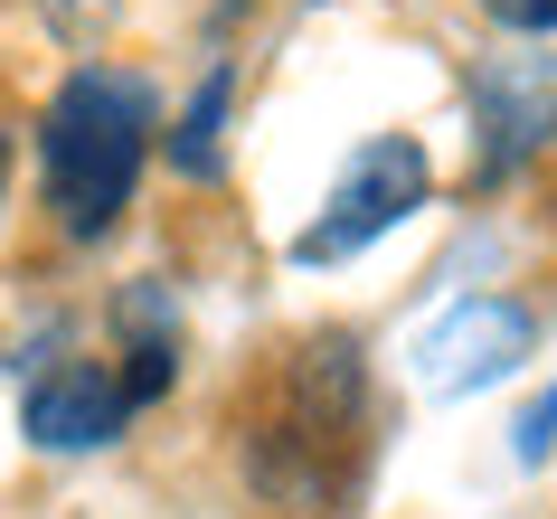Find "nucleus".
<instances>
[{
    "label": "nucleus",
    "mask_w": 557,
    "mask_h": 519,
    "mask_svg": "<svg viewBox=\"0 0 557 519\" xmlns=\"http://www.w3.org/2000/svg\"><path fill=\"white\" fill-rule=\"evenodd\" d=\"M20 425H29L38 454H104V444L133 425V397H123V378H114V369L66 359V369H48V378L29 387Z\"/></svg>",
    "instance_id": "nucleus-5"
},
{
    "label": "nucleus",
    "mask_w": 557,
    "mask_h": 519,
    "mask_svg": "<svg viewBox=\"0 0 557 519\" xmlns=\"http://www.w3.org/2000/svg\"><path fill=\"white\" fill-rule=\"evenodd\" d=\"M548 444H557V378L520 406V425H510V454H520V462H548Z\"/></svg>",
    "instance_id": "nucleus-7"
},
{
    "label": "nucleus",
    "mask_w": 557,
    "mask_h": 519,
    "mask_svg": "<svg viewBox=\"0 0 557 519\" xmlns=\"http://www.w3.org/2000/svg\"><path fill=\"white\" fill-rule=\"evenodd\" d=\"M472 133H482V171H510L529 151L557 143V48H510V58L472 66Z\"/></svg>",
    "instance_id": "nucleus-3"
},
{
    "label": "nucleus",
    "mask_w": 557,
    "mask_h": 519,
    "mask_svg": "<svg viewBox=\"0 0 557 519\" xmlns=\"http://www.w3.org/2000/svg\"><path fill=\"white\" fill-rule=\"evenodd\" d=\"M151 104L143 76H123V66H76L38 123V151H48V208H58V227L86 246L104 236L133 208V180H143V151H151Z\"/></svg>",
    "instance_id": "nucleus-1"
},
{
    "label": "nucleus",
    "mask_w": 557,
    "mask_h": 519,
    "mask_svg": "<svg viewBox=\"0 0 557 519\" xmlns=\"http://www.w3.org/2000/svg\"><path fill=\"white\" fill-rule=\"evenodd\" d=\"M520 349H529V312L500 302V293H472V302H454L416 331V369H425L435 397H472V387L520 369Z\"/></svg>",
    "instance_id": "nucleus-4"
},
{
    "label": "nucleus",
    "mask_w": 557,
    "mask_h": 519,
    "mask_svg": "<svg viewBox=\"0 0 557 519\" xmlns=\"http://www.w3.org/2000/svg\"><path fill=\"white\" fill-rule=\"evenodd\" d=\"M0 199H10V151H0Z\"/></svg>",
    "instance_id": "nucleus-9"
},
{
    "label": "nucleus",
    "mask_w": 557,
    "mask_h": 519,
    "mask_svg": "<svg viewBox=\"0 0 557 519\" xmlns=\"http://www.w3.org/2000/svg\"><path fill=\"white\" fill-rule=\"evenodd\" d=\"M500 29H520V38H539V29H557V0H482Z\"/></svg>",
    "instance_id": "nucleus-8"
},
{
    "label": "nucleus",
    "mask_w": 557,
    "mask_h": 519,
    "mask_svg": "<svg viewBox=\"0 0 557 519\" xmlns=\"http://www.w3.org/2000/svg\"><path fill=\"white\" fill-rule=\"evenodd\" d=\"M218 161H227V66L189 95V114H180V133H171V171L180 180H218Z\"/></svg>",
    "instance_id": "nucleus-6"
},
{
    "label": "nucleus",
    "mask_w": 557,
    "mask_h": 519,
    "mask_svg": "<svg viewBox=\"0 0 557 519\" xmlns=\"http://www.w3.org/2000/svg\"><path fill=\"white\" fill-rule=\"evenodd\" d=\"M425 189H435V171H425V143H416V133H379V143H359L350 171L331 180L322 218L294 236V256L302 264H341V256H359V246H379L387 227H407L416 208H425Z\"/></svg>",
    "instance_id": "nucleus-2"
}]
</instances>
